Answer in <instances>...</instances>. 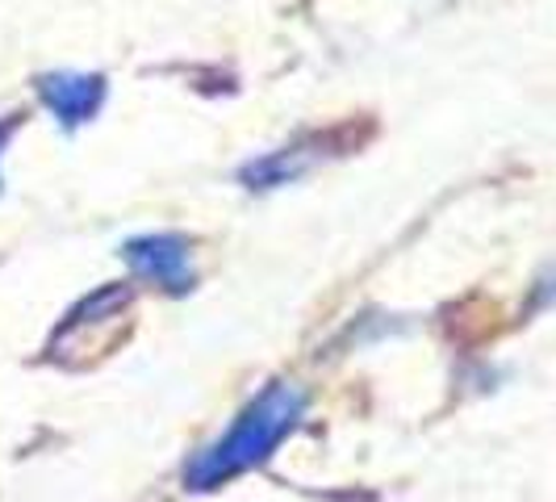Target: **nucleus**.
<instances>
[{
	"mask_svg": "<svg viewBox=\"0 0 556 502\" xmlns=\"http://www.w3.org/2000/svg\"><path fill=\"white\" fill-rule=\"evenodd\" d=\"M302 415H306V390L298 381H273L260 398H251L243 406V415L226 427V436L197 452L193 465L185 469V486L214 490L230 477L264 465L280 440L302 423Z\"/></svg>",
	"mask_w": 556,
	"mask_h": 502,
	"instance_id": "obj_1",
	"label": "nucleus"
},
{
	"mask_svg": "<svg viewBox=\"0 0 556 502\" xmlns=\"http://www.w3.org/2000/svg\"><path fill=\"white\" fill-rule=\"evenodd\" d=\"M38 97L59 117V126L76 130L84 122H92L101 113V105H105V76L51 72V76H38Z\"/></svg>",
	"mask_w": 556,
	"mask_h": 502,
	"instance_id": "obj_3",
	"label": "nucleus"
},
{
	"mask_svg": "<svg viewBox=\"0 0 556 502\" xmlns=\"http://www.w3.org/2000/svg\"><path fill=\"white\" fill-rule=\"evenodd\" d=\"M13 126H17V117H4V122H0V155H4V142L13 135Z\"/></svg>",
	"mask_w": 556,
	"mask_h": 502,
	"instance_id": "obj_4",
	"label": "nucleus"
},
{
	"mask_svg": "<svg viewBox=\"0 0 556 502\" xmlns=\"http://www.w3.org/2000/svg\"><path fill=\"white\" fill-rule=\"evenodd\" d=\"M122 255L135 268V277L151 280L167 293L193 289V251H189V239L180 235H139L122 248Z\"/></svg>",
	"mask_w": 556,
	"mask_h": 502,
	"instance_id": "obj_2",
	"label": "nucleus"
}]
</instances>
